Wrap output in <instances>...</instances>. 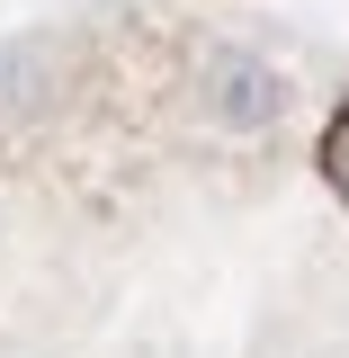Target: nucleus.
<instances>
[{"instance_id":"nucleus-1","label":"nucleus","mask_w":349,"mask_h":358,"mask_svg":"<svg viewBox=\"0 0 349 358\" xmlns=\"http://www.w3.org/2000/svg\"><path fill=\"white\" fill-rule=\"evenodd\" d=\"M197 108H206V126L215 134H269L278 117H287V72L269 63V54H251V45H215L206 63H197Z\"/></svg>"},{"instance_id":"nucleus-2","label":"nucleus","mask_w":349,"mask_h":358,"mask_svg":"<svg viewBox=\"0 0 349 358\" xmlns=\"http://www.w3.org/2000/svg\"><path fill=\"white\" fill-rule=\"evenodd\" d=\"M322 171H332V188L349 197V108L332 117V134H322Z\"/></svg>"}]
</instances>
